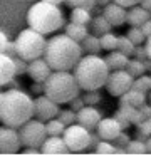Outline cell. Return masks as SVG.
Returning a JSON list of instances; mask_svg holds the SVG:
<instances>
[{"label":"cell","instance_id":"55","mask_svg":"<svg viewBox=\"0 0 151 156\" xmlns=\"http://www.w3.org/2000/svg\"><path fill=\"white\" fill-rule=\"evenodd\" d=\"M109 2H113V0H96V4L101 5V7H104V5H107Z\"/></svg>","mask_w":151,"mask_h":156},{"label":"cell","instance_id":"12","mask_svg":"<svg viewBox=\"0 0 151 156\" xmlns=\"http://www.w3.org/2000/svg\"><path fill=\"white\" fill-rule=\"evenodd\" d=\"M50 72H52L50 66L47 64V61L42 57L29 61V64H27V76H29L34 82H42L44 84L45 79L50 76Z\"/></svg>","mask_w":151,"mask_h":156},{"label":"cell","instance_id":"15","mask_svg":"<svg viewBox=\"0 0 151 156\" xmlns=\"http://www.w3.org/2000/svg\"><path fill=\"white\" fill-rule=\"evenodd\" d=\"M97 134L101 136V139H107V141H114L117 138L123 128L121 124L116 121V118H101V121L97 122V128H96Z\"/></svg>","mask_w":151,"mask_h":156},{"label":"cell","instance_id":"42","mask_svg":"<svg viewBox=\"0 0 151 156\" xmlns=\"http://www.w3.org/2000/svg\"><path fill=\"white\" fill-rule=\"evenodd\" d=\"M84 106H86V102H84V99L81 98V96H77V98H74L72 101H70V109H72V111H79L81 108H84Z\"/></svg>","mask_w":151,"mask_h":156},{"label":"cell","instance_id":"7","mask_svg":"<svg viewBox=\"0 0 151 156\" xmlns=\"http://www.w3.org/2000/svg\"><path fill=\"white\" fill-rule=\"evenodd\" d=\"M19 136L20 143L25 148H39L42 146L44 139L47 138V129L45 122L40 119H29L27 122H23L19 128Z\"/></svg>","mask_w":151,"mask_h":156},{"label":"cell","instance_id":"49","mask_svg":"<svg viewBox=\"0 0 151 156\" xmlns=\"http://www.w3.org/2000/svg\"><path fill=\"white\" fill-rule=\"evenodd\" d=\"M32 91L35 92V94H40V92H44V84H42V82H34Z\"/></svg>","mask_w":151,"mask_h":156},{"label":"cell","instance_id":"1","mask_svg":"<svg viewBox=\"0 0 151 156\" xmlns=\"http://www.w3.org/2000/svg\"><path fill=\"white\" fill-rule=\"evenodd\" d=\"M82 57V47L79 42L70 39L67 34H57L45 44L44 59L52 71H72Z\"/></svg>","mask_w":151,"mask_h":156},{"label":"cell","instance_id":"56","mask_svg":"<svg viewBox=\"0 0 151 156\" xmlns=\"http://www.w3.org/2000/svg\"><path fill=\"white\" fill-rule=\"evenodd\" d=\"M44 2H50V4H56V5H60L64 0H44Z\"/></svg>","mask_w":151,"mask_h":156},{"label":"cell","instance_id":"29","mask_svg":"<svg viewBox=\"0 0 151 156\" xmlns=\"http://www.w3.org/2000/svg\"><path fill=\"white\" fill-rule=\"evenodd\" d=\"M133 89H138V91L141 92H149L151 91V76H138V77H134L133 81Z\"/></svg>","mask_w":151,"mask_h":156},{"label":"cell","instance_id":"16","mask_svg":"<svg viewBox=\"0 0 151 156\" xmlns=\"http://www.w3.org/2000/svg\"><path fill=\"white\" fill-rule=\"evenodd\" d=\"M40 153L42 154H67L69 149L62 136H47L40 146Z\"/></svg>","mask_w":151,"mask_h":156},{"label":"cell","instance_id":"58","mask_svg":"<svg viewBox=\"0 0 151 156\" xmlns=\"http://www.w3.org/2000/svg\"><path fill=\"white\" fill-rule=\"evenodd\" d=\"M0 101H2V92H0Z\"/></svg>","mask_w":151,"mask_h":156},{"label":"cell","instance_id":"39","mask_svg":"<svg viewBox=\"0 0 151 156\" xmlns=\"http://www.w3.org/2000/svg\"><path fill=\"white\" fill-rule=\"evenodd\" d=\"M114 118H116V121L121 124V128H123V129H128V128L131 126V122H129V119H128V116L124 114L121 109H117V111L114 112Z\"/></svg>","mask_w":151,"mask_h":156},{"label":"cell","instance_id":"46","mask_svg":"<svg viewBox=\"0 0 151 156\" xmlns=\"http://www.w3.org/2000/svg\"><path fill=\"white\" fill-rule=\"evenodd\" d=\"M101 141V136L97 133H91V141H89V148H96Z\"/></svg>","mask_w":151,"mask_h":156},{"label":"cell","instance_id":"26","mask_svg":"<svg viewBox=\"0 0 151 156\" xmlns=\"http://www.w3.org/2000/svg\"><path fill=\"white\" fill-rule=\"evenodd\" d=\"M45 129H47V136H62L66 124L59 118H52L49 121H45Z\"/></svg>","mask_w":151,"mask_h":156},{"label":"cell","instance_id":"19","mask_svg":"<svg viewBox=\"0 0 151 156\" xmlns=\"http://www.w3.org/2000/svg\"><path fill=\"white\" fill-rule=\"evenodd\" d=\"M109 71H117V69H126V64L129 61V55L123 54L121 51L114 49V51H109V54L104 57Z\"/></svg>","mask_w":151,"mask_h":156},{"label":"cell","instance_id":"48","mask_svg":"<svg viewBox=\"0 0 151 156\" xmlns=\"http://www.w3.org/2000/svg\"><path fill=\"white\" fill-rule=\"evenodd\" d=\"M139 109H141V112L144 114V118H151V104H146V102H144Z\"/></svg>","mask_w":151,"mask_h":156},{"label":"cell","instance_id":"31","mask_svg":"<svg viewBox=\"0 0 151 156\" xmlns=\"http://www.w3.org/2000/svg\"><path fill=\"white\" fill-rule=\"evenodd\" d=\"M117 51H121L123 54L126 55H133V51H134V44L131 42V39L128 35H121L117 37Z\"/></svg>","mask_w":151,"mask_h":156},{"label":"cell","instance_id":"10","mask_svg":"<svg viewBox=\"0 0 151 156\" xmlns=\"http://www.w3.org/2000/svg\"><path fill=\"white\" fill-rule=\"evenodd\" d=\"M60 108H59V102L52 101L49 96L42 94L39 98L34 99V116L40 121H49L52 118H57Z\"/></svg>","mask_w":151,"mask_h":156},{"label":"cell","instance_id":"51","mask_svg":"<svg viewBox=\"0 0 151 156\" xmlns=\"http://www.w3.org/2000/svg\"><path fill=\"white\" fill-rule=\"evenodd\" d=\"M25 154H42V153H40V149L39 148H25Z\"/></svg>","mask_w":151,"mask_h":156},{"label":"cell","instance_id":"27","mask_svg":"<svg viewBox=\"0 0 151 156\" xmlns=\"http://www.w3.org/2000/svg\"><path fill=\"white\" fill-rule=\"evenodd\" d=\"M126 71L129 72L133 77H138V76H141V74H144V72H146V67H144V62L143 61L133 57V59H129V61H128Z\"/></svg>","mask_w":151,"mask_h":156},{"label":"cell","instance_id":"3","mask_svg":"<svg viewBox=\"0 0 151 156\" xmlns=\"http://www.w3.org/2000/svg\"><path fill=\"white\" fill-rule=\"evenodd\" d=\"M109 67L106 61L99 57V54H86L79 59V62L74 67V76L81 89L84 91H94L106 84Z\"/></svg>","mask_w":151,"mask_h":156},{"label":"cell","instance_id":"35","mask_svg":"<svg viewBox=\"0 0 151 156\" xmlns=\"http://www.w3.org/2000/svg\"><path fill=\"white\" fill-rule=\"evenodd\" d=\"M57 118H59L66 126L74 124V122H76V111H72V109H60Z\"/></svg>","mask_w":151,"mask_h":156},{"label":"cell","instance_id":"8","mask_svg":"<svg viewBox=\"0 0 151 156\" xmlns=\"http://www.w3.org/2000/svg\"><path fill=\"white\" fill-rule=\"evenodd\" d=\"M62 138H64V143H66L69 153H81L89 148L91 133H89V129L81 126L79 122H74V124L66 126V129L62 133Z\"/></svg>","mask_w":151,"mask_h":156},{"label":"cell","instance_id":"22","mask_svg":"<svg viewBox=\"0 0 151 156\" xmlns=\"http://www.w3.org/2000/svg\"><path fill=\"white\" fill-rule=\"evenodd\" d=\"M66 34L69 35L70 39H74L76 42H82L84 37H86L89 32H87V25L82 24H76V22H70V24L66 25Z\"/></svg>","mask_w":151,"mask_h":156},{"label":"cell","instance_id":"4","mask_svg":"<svg viewBox=\"0 0 151 156\" xmlns=\"http://www.w3.org/2000/svg\"><path fill=\"white\" fill-rule=\"evenodd\" d=\"M27 24L40 34H54L64 25V14L59 5L39 0L27 10Z\"/></svg>","mask_w":151,"mask_h":156},{"label":"cell","instance_id":"33","mask_svg":"<svg viewBox=\"0 0 151 156\" xmlns=\"http://www.w3.org/2000/svg\"><path fill=\"white\" fill-rule=\"evenodd\" d=\"M126 35L131 39V42H133L134 45L143 44V42L146 41V35H144L143 30H141V27H129V30H128Z\"/></svg>","mask_w":151,"mask_h":156},{"label":"cell","instance_id":"40","mask_svg":"<svg viewBox=\"0 0 151 156\" xmlns=\"http://www.w3.org/2000/svg\"><path fill=\"white\" fill-rule=\"evenodd\" d=\"M133 57L134 59H139V61H144V59H148V54H146V49L143 47L141 44L134 45V51H133Z\"/></svg>","mask_w":151,"mask_h":156},{"label":"cell","instance_id":"23","mask_svg":"<svg viewBox=\"0 0 151 156\" xmlns=\"http://www.w3.org/2000/svg\"><path fill=\"white\" fill-rule=\"evenodd\" d=\"M111 27H113V25L107 22V19L104 17L102 14H97L96 17H92V20H91V30L96 35H102V34H106V32H109Z\"/></svg>","mask_w":151,"mask_h":156},{"label":"cell","instance_id":"28","mask_svg":"<svg viewBox=\"0 0 151 156\" xmlns=\"http://www.w3.org/2000/svg\"><path fill=\"white\" fill-rule=\"evenodd\" d=\"M117 37H119V35L113 34L111 30L106 32V34H102V35H99L101 47H102L104 51H114V49L117 47Z\"/></svg>","mask_w":151,"mask_h":156},{"label":"cell","instance_id":"25","mask_svg":"<svg viewBox=\"0 0 151 156\" xmlns=\"http://www.w3.org/2000/svg\"><path fill=\"white\" fill-rule=\"evenodd\" d=\"M91 20H92V17H91V10H87V9L74 7L72 12H70V22L87 25V24H91Z\"/></svg>","mask_w":151,"mask_h":156},{"label":"cell","instance_id":"5","mask_svg":"<svg viewBox=\"0 0 151 156\" xmlns=\"http://www.w3.org/2000/svg\"><path fill=\"white\" fill-rule=\"evenodd\" d=\"M81 87L76 81V76L70 71H52L44 82V94L59 104L70 102L77 98Z\"/></svg>","mask_w":151,"mask_h":156},{"label":"cell","instance_id":"44","mask_svg":"<svg viewBox=\"0 0 151 156\" xmlns=\"http://www.w3.org/2000/svg\"><path fill=\"white\" fill-rule=\"evenodd\" d=\"M113 2H116V4L123 5V7H126V9H129V7H133V5L139 4V0H113Z\"/></svg>","mask_w":151,"mask_h":156},{"label":"cell","instance_id":"14","mask_svg":"<svg viewBox=\"0 0 151 156\" xmlns=\"http://www.w3.org/2000/svg\"><path fill=\"white\" fill-rule=\"evenodd\" d=\"M101 14L107 19V22L113 27H121L123 24H126V15H128L126 7L116 4V2H109L107 5H104Z\"/></svg>","mask_w":151,"mask_h":156},{"label":"cell","instance_id":"2","mask_svg":"<svg viewBox=\"0 0 151 156\" xmlns=\"http://www.w3.org/2000/svg\"><path fill=\"white\" fill-rule=\"evenodd\" d=\"M34 118V99L25 91L12 87L2 92L0 101V121L2 124L19 129L23 122Z\"/></svg>","mask_w":151,"mask_h":156},{"label":"cell","instance_id":"57","mask_svg":"<svg viewBox=\"0 0 151 156\" xmlns=\"http://www.w3.org/2000/svg\"><path fill=\"white\" fill-rule=\"evenodd\" d=\"M149 104H151V91H149Z\"/></svg>","mask_w":151,"mask_h":156},{"label":"cell","instance_id":"11","mask_svg":"<svg viewBox=\"0 0 151 156\" xmlns=\"http://www.w3.org/2000/svg\"><path fill=\"white\" fill-rule=\"evenodd\" d=\"M20 146V136L15 128L2 124L0 126V154H15L19 153Z\"/></svg>","mask_w":151,"mask_h":156},{"label":"cell","instance_id":"20","mask_svg":"<svg viewBox=\"0 0 151 156\" xmlns=\"http://www.w3.org/2000/svg\"><path fill=\"white\" fill-rule=\"evenodd\" d=\"M144 102H146V92H141L133 87L119 96V104H131L136 106V108H141Z\"/></svg>","mask_w":151,"mask_h":156},{"label":"cell","instance_id":"52","mask_svg":"<svg viewBox=\"0 0 151 156\" xmlns=\"http://www.w3.org/2000/svg\"><path fill=\"white\" fill-rule=\"evenodd\" d=\"M139 5L143 9H146V10L151 12V0H139Z\"/></svg>","mask_w":151,"mask_h":156},{"label":"cell","instance_id":"45","mask_svg":"<svg viewBox=\"0 0 151 156\" xmlns=\"http://www.w3.org/2000/svg\"><path fill=\"white\" fill-rule=\"evenodd\" d=\"M7 44H9V39H7V34L3 30H0V52L5 51Z\"/></svg>","mask_w":151,"mask_h":156},{"label":"cell","instance_id":"41","mask_svg":"<svg viewBox=\"0 0 151 156\" xmlns=\"http://www.w3.org/2000/svg\"><path fill=\"white\" fill-rule=\"evenodd\" d=\"M136 128L139 129L141 133H144V134L151 136V118H146V119H143V121H141L139 124L136 126Z\"/></svg>","mask_w":151,"mask_h":156},{"label":"cell","instance_id":"50","mask_svg":"<svg viewBox=\"0 0 151 156\" xmlns=\"http://www.w3.org/2000/svg\"><path fill=\"white\" fill-rule=\"evenodd\" d=\"M146 44H144V49H146V54H148V59H151V35L146 37Z\"/></svg>","mask_w":151,"mask_h":156},{"label":"cell","instance_id":"37","mask_svg":"<svg viewBox=\"0 0 151 156\" xmlns=\"http://www.w3.org/2000/svg\"><path fill=\"white\" fill-rule=\"evenodd\" d=\"M27 64L29 62L22 57H13V66H15V76H22V74H27Z\"/></svg>","mask_w":151,"mask_h":156},{"label":"cell","instance_id":"9","mask_svg":"<svg viewBox=\"0 0 151 156\" xmlns=\"http://www.w3.org/2000/svg\"><path fill=\"white\" fill-rule=\"evenodd\" d=\"M134 77L126 71V69H117V71H111L107 76V81L104 84L106 91L114 98H119L121 94H124L126 91H129L133 87Z\"/></svg>","mask_w":151,"mask_h":156},{"label":"cell","instance_id":"18","mask_svg":"<svg viewBox=\"0 0 151 156\" xmlns=\"http://www.w3.org/2000/svg\"><path fill=\"white\" fill-rule=\"evenodd\" d=\"M151 19V12L143 9L139 4L138 5H133L129 7L128 10V15H126V24H129V27H141L146 20Z\"/></svg>","mask_w":151,"mask_h":156},{"label":"cell","instance_id":"36","mask_svg":"<svg viewBox=\"0 0 151 156\" xmlns=\"http://www.w3.org/2000/svg\"><path fill=\"white\" fill-rule=\"evenodd\" d=\"M84 102H86L87 106H94L97 104V102H101V92L97 91V89H94V91H87L86 94L82 96Z\"/></svg>","mask_w":151,"mask_h":156},{"label":"cell","instance_id":"21","mask_svg":"<svg viewBox=\"0 0 151 156\" xmlns=\"http://www.w3.org/2000/svg\"><path fill=\"white\" fill-rule=\"evenodd\" d=\"M81 47H82V52L86 54H99L101 52V39L99 35L96 34H87L84 37V41L81 42Z\"/></svg>","mask_w":151,"mask_h":156},{"label":"cell","instance_id":"47","mask_svg":"<svg viewBox=\"0 0 151 156\" xmlns=\"http://www.w3.org/2000/svg\"><path fill=\"white\" fill-rule=\"evenodd\" d=\"M141 30L144 32L146 37H149V35H151V19H149V20H146L143 25H141Z\"/></svg>","mask_w":151,"mask_h":156},{"label":"cell","instance_id":"54","mask_svg":"<svg viewBox=\"0 0 151 156\" xmlns=\"http://www.w3.org/2000/svg\"><path fill=\"white\" fill-rule=\"evenodd\" d=\"M144 144H146V154H151V136H148Z\"/></svg>","mask_w":151,"mask_h":156},{"label":"cell","instance_id":"38","mask_svg":"<svg viewBox=\"0 0 151 156\" xmlns=\"http://www.w3.org/2000/svg\"><path fill=\"white\" fill-rule=\"evenodd\" d=\"M131 141V138H129V134H128L126 131H121L119 134H117V138L114 139V146H116V148H123V149H126V146H128V143Z\"/></svg>","mask_w":151,"mask_h":156},{"label":"cell","instance_id":"30","mask_svg":"<svg viewBox=\"0 0 151 156\" xmlns=\"http://www.w3.org/2000/svg\"><path fill=\"white\" fill-rule=\"evenodd\" d=\"M126 153L128 154H146V144L144 141H139V139H131L126 146Z\"/></svg>","mask_w":151,"mask_h":156},{"label":"cell","instance_id":"17","mask_svg":"<svg viewBox=\"0 0 151 156\" xmlns=\"http://www.w3.org/2000/svg\"><path fill=\"white\" fill-rule=\"evenodd\" d=\"M15 66L13 59L7 55L5 52H0V87L9 86L12 79H15Z\"/></svg>","mask_w":151,"mask_h":156},{"label":"cell","instance_id":"53","mask_svg":"<svg viewBox=\"0 0 151 156\" xmlns=\"http://www.w3.org/2000/svg\"><path fill=\"white\" fill-rule=\"evenodd\" d=\"M136 139H139V141H144V143H146L148 134H144V133H141L139 129H138V131H136Z\"/></svg>","mask_w":151,"mask_h":156},{"label":"cell","instance_id":"34","mask_svg":"<svg viewBox=\"0 0 151 156\" xmlns=\"http://www.w3.org/2000/svg\"><path fill=\"white\" fill-rule=\"evenodd\" d=\"M94 151L97 153V154H113L114 151H116V146H114L113 141H107V139H101L99 144L94 148Z\"/></svg>","mask_w":151,"mask_h":156},{"label":"cell","instance_id":"13","mask_svg":"<svg viewBox=\"0 0 151 156\" xmlns=\"http://www.w3.org/2000/svg\"><path fill=\"white\" fill-rule=\"evenodd\" d=\"M101 118H102V114H101L99 109H96L94 106H87V104L76 112V122L87 128L89 131L97 128V122L101 121Z\"/></svg>","mask_w":151,"mask_h":156},{"label":"cell","instance_id":"43","mask_svg":"<svg viewBox=\"0 0 151 156\" xmlns=\"http://www.w3.org/2000/svg\"><path fill=\"white\" fill-rule=\"evenodd\" d=\"M3 52H5L7 55H10L12 59L17 57V45H15V41H13V42L9 41V44H7V47H5V51H3Z\"/></svg>","mask_w":151,"mask_h":156},{"label":"cell","instance_id":"24","mask_svg":"<svg viewBox=\"0 0 151 156\" xmlns=\"http://www.w3.org/2000/svg\"><path fill=\"white\" fill-rule=\"evenodd\" d=\"M119 109L128 116L129 122H131V124H134V126H138L141 121H143V119H146V118H144V114L141 112V109L136 108V106H131V104H119Z\"/></svg>","mask_w":151,"mask_h":156},{"label":"cell","instance_id":"6","mask_svg":"<svg viewBox=\"0 0 151 156\" xmlns=\"http://www.w3.org/2000/svg\"><path fill=\"white\" fill-rule=\"evenodd\" d=\"M45 37L44 34L34 30L32 27H27L17 35L15 45H17V55L25 59L27 62L34 61L37 57H42L44 51H45Z\"/></svg>","mask_w":151,"mask_h":156},{"label":"cell","instance_id":"32","mask_svg":"<svg viewBox=\"0 0 151 156\" xmlns=\"http://www.w3.org/2000/svg\"><path fill=\"white\" fill-rule=\"evenodd\" d=\"M64 4H67V7L74 9V7H82L87 10H94L96 9V0H64Z\"/></svg>","mask_w":151,"mask_h":156}]
</instances>
